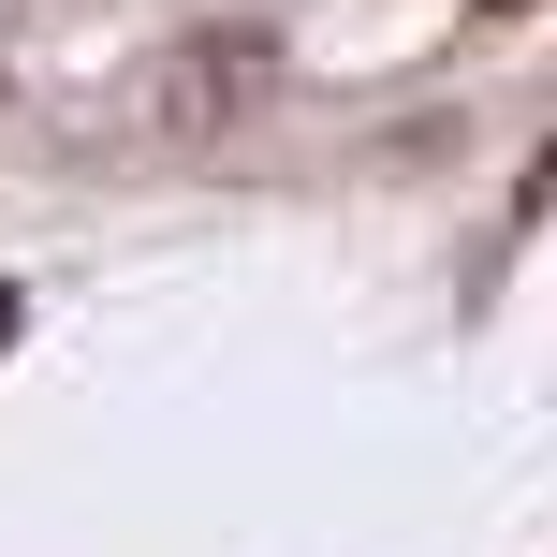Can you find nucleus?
<instances>
[{"instance_id":"obj_2","label":"nucleus","mask_w":557,"mask_h":557,"mask_svg":"<svg viewBox=\"0 0 557 557\" xmlns=\"http://www.w3.org/2000/svg\"><path fill=\"white\" fill-rule=\"evenodd\" d=\"M484 15H543V0H484Z\"/></svg>"},{"instance_id":"obj_1","label":"nucleus","mask_w":557,"mask_h":557,"mask_svg":"<svg viewBox=\"0 0 557 557\" xmlns=\"http://www.w3.org/2000/svg\"><path fill=\"white\" fill-rule=\"evenodd\" d=\"M0 352H15V278H0Z\"/></svg>"}]
</instances>
